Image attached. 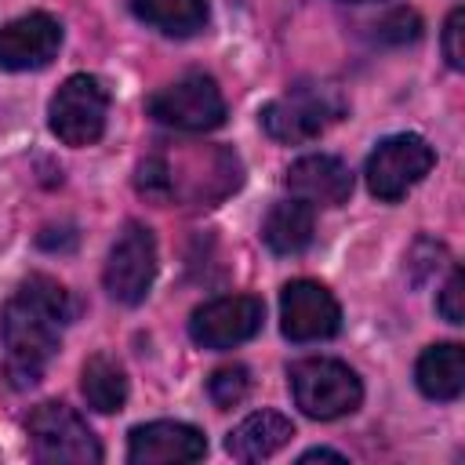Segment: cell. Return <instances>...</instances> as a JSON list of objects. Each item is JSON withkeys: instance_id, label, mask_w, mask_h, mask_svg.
<instances>
[{"instance_id": "obj_1", "label": "cell", "mask_w": 465, "mask_h": 465, "mask_svg": "<svg viewBox=\"0 0 465 465\" xmlns=\"http://www.w3.org/2000/svg\"><path fill=\"white\" fill-rule=\"evenodd\" d=\"M73 320L69 291L36 272L29 276L15 298L0 312V334H4V378L11 389H29L44 378L51 356L58 352V331Z\"/></svg>"}, {"instance_id": "obj_2", "label": "cell", "mask_w": 465, "mask_h": 465, "mask_svg": "<svg viewBox=\"0 0 465 465\" xmlns=\"http://www.w3.org/2000/svg\"><path fill=\"white\" fill-rule=\"evenodd\" d=\"M291 381V396L302 407V414L316 418V421H331L341 414H352L363 400V385L356 378V371L341 360H327V356H309L298 360L287 374Z\"/></svg>"}, {"instance_id": "obj_3", "label": "cell", "mask_w": 465, "mask_h": 465, "mask_svg": "<svg viewBox=\"0 0 465 465\" xmlns=\"http://www.w3.org/2000/svg\"><path fill=\"white\" fill-rule=\"evenodd\" d=\"M105 120H109V91L98 76L87 73H73L47 105V124L54 131L58 142L84 149L94 145L105 134Z\"/></svg>"}, {"instance_id": "obj_4", "label": "cell", "mask_w": 465, "mask_h": 465, "mask_svg": "<svg viewBox=\"0 0 465 465\" xmlns=\"http://www.w3.org/2000/svg\"><path fill=\"white\" fill-rule=\"evenodd\" d=\"M36 461L44 465H91L102 461V447L87 421L65 403H40L25 421Z\"/></svg>"}, {"instance_id": "obj_5", "label": "cell", "mask_w": 465, "mask_h": 465, "mask_svg": "<svg viewBox=\"0 0 465 465\" xmlns=\"http://www.w3.org/2000/svg\"><path fill=\"white\" fill-rule=\"evenodd\" d=\"M432 163H436V153L421 134H389L367 156V167H363L367 189L371 196L396 203L432 171Z\"/></svg>"}, {"instance_id": "obj_6", "label": "cell", "mask_w": 465, "mask_h": 465, "mask_svg": "<svg viewBox=\"0 0 465 465\" xmlns=\"http://www.w3.org/2000/svg\"><path fill=\"white\" fill-rule=\"evenodd\" d=\"M149 116L163 127L200 134V131H214L225 124V98L211 76L193 73V76H182L160 87L149 98Z\"/></svg>"}, {"instance_id": "obj_7", "label": "cell", "mask_w": 465, "mask_h": 465, "mask_svg": "<svg viewBox=\"0 0 465 465\" xmlns=\"http://www.w3.org/2000/svg\"><path fill=\"white\" fill-rule=\"evenodd\" d=\"M341 116V98L331 87H294L262 109V127L272 142L298 145L320 138Z\"/></svg>"}, {"instance_id": "obj_8", "label": "cell", "mask_w": 465, "mask_h": 465, "mask_svg": "<svg viewBox=\"0 0 465 465\" xmlns=\"http://www.w3.org/2000/svg\"><path fill=\"white\" fill-rule=\"evenodd\" d=\"M156 280V240L145 225L127 222L116 243L109 247L105 262V291L120 305H138L145 302L149 287Z\"/></svg>"}, {"instance_id": "obj_9", "label": "cell", "mask_w": 465, "mask_h": 465, "mask_svg": "<svg viewBox=\"0 0 465 465\" xmlns=\"http://www.w3.org/2000/svg\"><path fill=\"white\" fill-rule=\"evenodd\" d=\"M265 305L254 294H225L207 305H200L189 320V338L200 349H232L240 341H251L262 331Z\"/></svg>"}, {"instance_id": "obj_10", "label": "cell", "mask_w": 465, "mask_h": 465, "mask_svg": "<svg viewBox=\"0 0 465 465\" xmlns=\"http://www.w3.org/2000/svg\"><path fill=\"white\" fill-rule=\"evenodd\" d=\"M280 327L291 341H323L341 327L334 294L316 280H291L280 291Z\"/></svg>"}, {"instance_id": "obj_11", "label": "cell", "mask_w": 465, "mask_h": 465, "mask_svg": "<svg viewBox=\"0 0 465 465\" xmlns=\"http://www.w3.org/2000/svg\"><path fill=\"white\" fill-rule=\"evenodd\" d=\"M58 47H62V25L44 11L0 25V69L7 73L44 69L54 62Z\"/></svg>"}, {"instance_id": "obj_12", "label": "cell", "mask_w": 465, "mask_h": 465, "mask_svg": "<svg viewBox=\"0 0 465 465\" xmlns=\"http://www.w3.org/2000/svg\"><path fill=\"white\" fill-rule=\"evenodd\" d=\"M207 454V440L196 425L185 421H149L134 425L127 440V461L131 465H178V461H200Z\"/></svg>"}, {"instance_id": "obj_13", "label": "cell", "mask_w": 465, "mask_h": 465, "mask_svg": "<svg viewBox=\"0 0 465 465\" xmlns=\"http://www.w3.org/2000/svg\"><path fill=\"white\" fill-rule=\"evenodd\" d=\"M287 189L294 200L309 203V207H341L352 196V171L327 153H312L302 156L287 167Z\"/></svg>"}, {"instance_id": "obj_14", "label": "cell", "mask_w": 465, "mask_h": 465, "mask_svg": "<svg viewBox=\"0 0 465 465\" xmlns=\"http://www.w3.org/2000/svg\"><path fill=\"white\" fill-rule=\"evenodd\" d=\"M294 436V425L291 418L276 414V411H254L247 414L225 440V450L236 458V461H262V458H272L280 447H287Z\"/></svg>"}, {"instance_id": "obj_15", "label": "cell", "mask_w": 465, "mask_h": 465, "mask_svg": "<svg viewBox=\"0 0 465 465\" xmlns=\"http://www.w3.org/2000/svg\"><path fill=\"white\" fill-rule=\"evenodd\" d=\"M414 381L429 400H458L465 389V349L458 341L429 345L418 356Z\"/></svg>"}, {"instance_id": "obj_16", "label": "cell", "mask_w": 465, "mask_h": 465, "mask_svg": "<svg viewBox=\"0 0 465 465\" xmlns=\"http://www.w3.org/2000/svg\"><path fill=\"white\" fill-rule=\"evenodd\" d=\"M262 240L272 254H298L312 243V207L302 200H276L262 222Z\"/></svg>"}, {"instance_id": "obj_17", "label": "cell", "mask_w": 465, "mask_h": 465, "mask_svg": "<svg viewBox=\"0 0 465 465\" xmlns=\"http://www.w3.org/2000/svg\"><path fill=\"white\" fill-rule=\"evenodd\" d=\"M80 392L91 411L116 414L127 403V374L113 356L94 352V356H87V363L80 371Z\"/></svg>"}, {"instance_id": "obj_18", "label": "cell", "mask_w": 465, "mask_h": 465, "mask_svg": "<svg viewBox=\"0 0 465 465\" xmlns=\"http://www.w3.org/2000/svg\"><path fill=\"white\" fill-rule=\"evenodd\" d=\"M131 11L167 36H193L207 25V0H131Z\"/></svg>"}, {"instance_id": "obj_19", "label": "cell", "mask_w": 465, "mask_h": 465, "mask_svg": "<svg viewBox=\"0 0 465 465\" xmlns=\"http://www.w3.org/2000/svg\"><path fill=\"white\" fill-rule=\"evenodd\" d=\"M247 389H251V378H247V367H240V363L218 367V371L207 378V396H211L214 407H222V411L236 407V403L247 396Z\"/></svg>"}, {"instance_id": "obj_20", "label": "cell", "mask_w": 465, "mask_h": 465, "mask_svg": "<svg viewBox=\"0 0 465 465\" xmlns=\"http://www.w3.org/2000/svg\"><path fill=\"white\" fill-rule=\"evenodd\" d=\"M378 40H385V44H407V40H418L421 36V18L414 15V11H392L389 18H381L378 25Z\"/></svg>"}, {"instance_id": "obj_21", "label": "cell", "mask_w": 465, "mask_h": 465, "mask_svg": "<svg viewBox=\"0 0 465 465\" xmlns=\"http://www.w3.org/2000/svg\"><path fill=\"white\" fill-rule=\"evenodd\" d=\"M138 193H145V196H153V200H167L171 193H174V182H171V171H167V163L160 160V156H153V160H142V167H138Z\"/></svg>"}, {"instance_id": "obj_22", "label": "cell", "mask_w": 465, "mask_h": 465, "mask_svg": "<svg viewBox=\"0 0 465 465\" xmlns=\"http://www.w3.org/2000/svg\"><path fill=\"white\" fill-rule=\"evenodd\" d=\"M443 58L450 69H465V7H454L443 25Z\"/></svg>"}, {"instance_id": "obj_23", "label": "cell", "mask_w": 465, "mask_h": 465, "mask_svg": "<svg viewBox=\"0 0 465 465\" xmlns=\"http://www.w3.org/2000/svg\"><path fill=\"white\" fill-rule=\"evenodd\" d=\"M461 298H465V276H461V269H454L450 280H447V287L440 291V302H436V309H440V316H443L447 323H461V320H465Z\"/></svg>"}, {"instance_id": "obj_24", "label": "cell", "mask_w": 465, "mask_h": 465, "mask_svg": "<svg viewBox=\"0 0 465 465\" xmlns=\"http://www.w3.org/2000/svg\"><path fill=\"white\" fill-rule=\"evenodd\" d=\"M320 458H323V461H345V454H338V450H327V447H312V450H305L298 461H302V465H309V461H320Z\"/></svg>"}, {"instance_id": "obj_25", "label": "cell", "mask_w": 465, "mask_h": 465, "mask_svg": "<svg viewBox=\"0 0 465 465\" xmlns=\"http://www.w3.org/2000/svg\"><path fill=\"white\" fill-rule=\"evenodd\" d=\"M341 4H371V0H341Z\"/></svg>"}]
</instances>
